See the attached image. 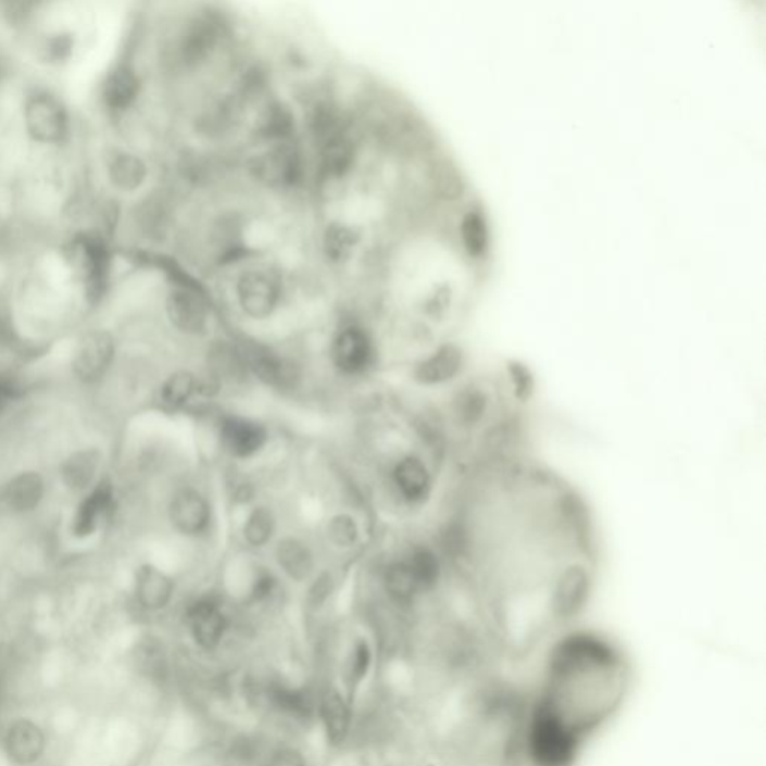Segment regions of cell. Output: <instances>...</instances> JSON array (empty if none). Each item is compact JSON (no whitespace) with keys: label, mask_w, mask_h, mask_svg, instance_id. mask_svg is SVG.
I'll return each mask as SVG.
<instances>
[{"label":"cell","mask_w":766,"mask_h":766,"mask_svg":"<svg viewBox=\"0 0 766 766\" xmlns=\"http://www.w3.org/2000/svg\"><path fill=\"white\" fill-rule=\"evenodd\" d=\"M137 79L128 71H122L116 77L111 79L109 86V98L111 104L123 106L128 105L137 93Z\"/></svg>","instance_id":"36"},{"label":"cell","mask_w":766,"mask_h":766,"mask_svg":"<svg viewBox=\"0 0 766 766\" xmlns=\"http://www.w3.org/2000/svg\"><path fill=\"white\" fill-rule=\"evenodd\" d=\"M331 359L336 367L344 375H361L367 371L372 363V341L361 328L343 329L332 343Z\"/></svg>","instance_id":"15"},{"label":"cell","mask_w":766,"mask_h":766,"mask_svg":"<svg viewBox=\"0 0 766 766\" xmlns=\"http://www.w3.org/2000/svg\"><path fill=\"white\" fill-rule=\"evenodd\" d=\"M511 380L518 399H529L530 392L533 391V379L524 365H511Z\"/></svg>","instance_id":"39"},{"label":"cell","mask_w":766,"mask_h":766,"mask_svg":"<svg viewBox=\"0 0 766 766\" xmlns=\"http://www.w3.org/2000/svg\"><path fill=\"white\" fill-rule=\"evenodd\" d=\"M166 311L174 327L186 335H200L208 327V307L201 293L178 289L171 293Z\"/></svg>","instance_id":"18"},{"label":"cell","mask_w":766,"mask_h":766,"mask_svg":"<svg viewBox=\"0 0 766 766\" xmlns=\"http://www.w3.org/2000/svg\"><path fill=\"white\" fill-rule=\"evenodd\" d=\"M462 238L468 255L481 256L488 248V229L484 214L479 210H470L464 214L462 222Z\"/></svg>","instance_id":"29"},{"label":"cell","mask_w":766,"mask_h":766,"mask_svg":"<svg viewBox=\"0 0 766 766\" xmlns=\"http://www.w3.org/2000/svg\"><path fill=\"white\" fill-rule=\"evenodd\" d=\"M406 563L411 567L419 591H430L439 585L440 577H442V563L431 548H414Z\"/></svg>","instance_id":"25"},{"label":"cell","mask_w":766,"mask_h":766,"mask_svg":"<svg viewBox=\"0 0 766 766\" xmlns=\"http://www.w3.org/2000/svg\"><path fill=\"white\" fill-rule=\"evenodd\" d=\"M258 766H313L311 757L300 745L293 742H276L269 745L267 753Z\"/></svg>","instance_id":"33"},{"label":"cell","mask_w":766,"mask_h":766,"mask_svg":"<svg viewBox=\"0 0 766 766\" xmlns=\"http://www.w3.org/2000/svg\"><path fill=\"white\" fill-rule=\"evenodd\" d=\"M277 589V578L272 572L262 569L258 572L250 587L249 601L252 603H264L273 598Z\"/></svg>","instance_id":"37"},{"label":"cell","mask_w":766,"mask_h":766,"mask_svg":"<svg viewBox=\"0 0 766 766\" xmlns=\"http://www.w3.org/2000/svg\"><path fill=\"white\" fill-rule=\"evenodd\" d=\"M256 169L262 177L269 178L272 181L291 185L300 176L299 153L292 147H280V149L269 153L268 156L261 159Z\"/></svg>","instance_id":"24"},{"label":"cell","mask_w":766,"mask_h":766,"mask_svg":"<svg viewBox=\"0 0 766 766\" xmlns=\"http://www.w3.org/2000/svg\"><path fill=\"white\" fill-rule=\"evenodd\" d=\"M3 752L15 766L37 764L47 749V737L41 726L29 718H17L3 733Z\"/></svg>","instance_id":"10"},{"label":"cell","mask_w":766,"mask_h":766,"mask_svg":"<svg viewBox=\"0 0 766 766\" xmlns=\"http://www.w3.org/2000/svg\"><path fill=\"white\" fill-rule=\"evenodd\" d=\"M359 233L349 226L336 224L325 234V252L332 261H344L351 256L352 250L359 244Z\"/></svg>","instance_id":"32"},{"label":"cell","mask_w":766,"mask_h":766,"mask_svg":"<svg viewBox=\"0 0 766 766\" xmlns=\"http://www.w3.org/2000/svg\"><path fill=\"white\" fill-rule=\"evenodd\" d=\"M385 590L388 597L399 605H409L420 593L411 567L406 562H397L387 567L384 575Z\"/></svg>","instance_id":"26"},{"label":"cell","mask_w":766,"mask_h":766,"mask_svg":"<svg viewBox=\"0 0 766 766\" xmlns=\"http://www.w3.org/2000/svg\"><path fill=\"white\" fill-rule=\"evenodd\" d=\"M221 440L226 451L236 459H249L267 443L264 426L243 416L229 415L221 420Z\"/></svg>","instance_id":"12"},{"label":"cell","mask_w":766,"mask_h":766,"mask_svg":"<svg viewBox=\"0 0 766 766\" xmlns=\"http://www.w3.org/2000/svg\"><path fill=\"white\" fill-rule=\"evenodd\" d=\"M274 529H276V519L273 512L265 506H258L250 512L244 524V538L252 547H264L272 541Z\"/></svg>","instance_id":"30"},{"label":"cell","mask_w":766,"mask_h":766,"mask_svg":"<svg viewBox=\"0 0 766 766\" xmlns=\"http://www.w3.org/2000/svg\"><path fill=\"white\" fill-rule=\"evenodd\" d=\"M394 482L407 502L420 503L431 493V475L423 460L404 456L394 468Z\"/></svg>","instance_id":"20"},{"label":"cell","mask_w":766,"mask_h":766,"mask_svg":"<svg viewBox=\"0 0 766 766\" xmlns=\"http://www.w3.org/2000/svg\"><path fill=\"white\" fill-rule=\"evenodd\" d=\"M50 481L46 472L23 467L0 482V510L13 518H30L46 505Z\"/></svg>","instance_id":"4"},{"label":"cell","mask_w":766,"mask_h":766,"mask_svg":"<svg viewBox=\"0 0 766 766\" xmlns=\"http://www.w3.org/2000/svg\"><path fill=\"white\" fill-rule=\"evenodd\" d=\"M237 292L241 309L253 319L272 315L279 303V285L265 273L244 274L238 281Z\"/></svg>","instance_id":"14"},{"label":"cell","mask_w":766,"mask_h":766,"mask_svg":"<svg viewBox=\"0 0 766 766\" xmlns=\"http://www.w3.org/2000/svg\"><path fill=\"white\" fill-rule=\"evenodd\" d=\"M375 668V649L367 638H356L349 649L343 666L344 692L349 700L353 702L356 690L371 677Z\"/></svg>","instance_id":"21"},{"label":"cell","mask_w":766,"mask_h":766,"mask_svg":"<svg viewBox=\"0 0 766 766\" xmlns=\"http://www.w3.org/2000/svg\"><path fill=\"white\" fill-rule=\"evenodd\" d=\"M331 577H329V575L327 574L321 575V577L316 579L315 585H313L311 587V590H309V606H311V608L313 610H319L321 606H323L324 603L327 602V599L329 598V594H331Z\"/></svg>","instance_id":"40"},{"label":"cell","mask_w":766,"mask_h":766,"mask_svg":"<svg viewBox=\"0 0 766 766\" xmlns=\"http://www.w3.org/2000/svg\"><path fill=\"white\" fill-rule=\"evenodd\" d=\"M198 392V379L190 372H174L159 388L158 402L166 412H178Z\"/></svg>","instance_id":"23"},{"label":"cell","mask_w":766,"mask_h":766,"mask_svg":"<svg viewBox=\"0 0 766 766\" xmlns=\"http://www.w3.org/2000/svg\"><path fill=\"white\" fill-rule=\"evenodd\" d=\"M133 666L138 674L150 685L159 689H166L173 678V663L168 650L161 639L145 637L133 649Z\"/></svg>","instance_id":"13"},{"label":"cell","mask_w":766,"mask_h":766,"mask_svg":"<svg viewBox=\"0 0 766 766\" xmlns=\"http://www.w3.org/2000/svg\"><path fill=\"white\" fill-rule=\"evenodd\" d=\"M216 46V34L208 22H196L183 39V58L189 65H200L212 54Z\"/></svg>","instance_id":"27"},{"label":"cell","mask_w":766,"mask_h":766,"mask_svg":"<svg viewBox=\"0 0 766 766\" xmlns=\"http://www.w3.org/2000/svg\"><path fill=\"white\" fill-rule=\"evenodd\" d=\"M353 154H355V150H353L352 142L348 138L341 137V135H335V137L329 138L324 147V169L327 171L329 176H343L351 168Z\"/></svg>","instance_id":"28"},{"label":"cell","mask_w":766,"mask_h":766,"mask_svg":"<svg viewBox=\"0 0 766 766\" xmlns=\"http://www.w3.org/2000/svg\"><path fill=\"white\" fill-rule=\"evenodd\" d=\"M491 404L493 399L488 388L476 384L466 385L452 400L455 423L464 428L478 427L490 415Z\"/></svg>","instance_id":"19"},{"label":"cell","mask_w":766,"mask_h":766,"mask_svg":"<svg viewBox=\"0 0 766 766\" xmlns=\"http://www.w3.org/2000/svg\"><path fill=\"white\" fill-rule=\"evenodd\" d=\"M121 512V494H118L117 484L111 476L105 475L87 491L81 498L74 500L70 515L66 519V535L75 543H91L101 538L110 529L111 524L116 522Z\"/></svg>","instance_id":"2"},{"label":"cell","mask_w":766,"mask_h":766,"mask_svg":"<svg viewBox=\"0 0 766 766\" xmlns=\"http://www.w3.org/2000/svg\"><path fill=\"white\" fill-rule=\"evenodd\" d=\"M463 364L462 349L452 343L443 344L438 351L432 352L430 356L416 365L414 379L426 387L447 384L460 375Z\"/></svg>","instance_id":"17"},{"label":"cell","mask_w":766,"mask_h":766,"mask_svg":"<svg viewBox=\"0 0 766 766\" xmlns=\"http://www.w3.org/2000/svg\"><path fill=\"white\" fill-rule=\"evenodd\" d=\"M169 519L174 529L185 536L204 535L212 523V507L209 500L192 488L177 491L169 503Z\"/></svg>","instance_id":"11"},{"label":"cell","mask_w":766,"mask_h":766,"mask_svg":"<svg viewBox=\"0 0 766 766\" xmlns=\"http://www.w3.org/2000/svg\"><path fill=\"white\" fill-rule=\"evenodd\" d=\"M117 364V343L106 329H90L75 341L70 359L74 382L86 390H102Z\"/></svg>","instance_id":"3"},{"label":"cell","mask_w":766,"mask_h":766,"mask_svg":"<svg viewBox=\"0 0 766 766\" xmlns=\"http://www.w3.org/2000/svg\"><path fill=\"white\" fill-rule=\"evenodd\" d=\"M293 121L291 111L281 104L269 105L258 121V134L265 138H285L291 135Z\"/></svg>","instance_id":"31"},{"label":"cell","mask_w":766,"mask_h":766,"mask_svg":"<svg viewBox=\"0 0 766 766\" xmlns=\"http://www.w3.org/2000/svg\"><path fill=\"white\" fill-rule=\"evenodd\" d=\"M317 721L325 741L332 750H343L351 742L355 730L353 702L336 685H325L317 692Z\"/></svg>","instance_id":"6"},{"label":"cell","mask_w":766,"mask_h":766,"mask_svg":"<svg viewBox=\"0 0 766 766\" xmlns=\"http://www.w3.org/2000/svg\"><path fill=\"white\" fill-rule=\"evenodd\" d=\"M174 579L153 563H142L135 569L134 602L145 613L156 614L168 608L174 599Z\"/></svg>","instance_id":"9"},{"label":"cell","mask_w":766,"mask_h":766,"mask_svg":"<svg viewBox=\"0 0 766 766\" xmlns=\"http://www.w3.org/2000/svg\"><path fill=\"white\" fill-rule=\"evenodd\" d=\"M55 475L63 493L81 498L106 475L105 452L98 443L77 444L59 460Z\"/></svg>","instance_id":"5"},{"label":"cell","mask_w":766,"mask_h":766,"mask_svg":"<svg viewBox=\"0 0 766 766\" xmlns=\"http://www.w3.org/2000/svg\"><path fill=\"white\" fill-rule=\"evenodd\" d=\"M591 590L590 570L585 565H569L560 572L551 590V613L560 621L570 620L585 608Z\"/></svg>","instance_id":"8"},{"label":"cell","mask_w":766,"mask_h":766,"mask_svg":"<svg viewBox=\"0 0 766 766\" xmlns=\"http://www.w3.org/2000/svg\"><path fill=\"white\" fill-rule=\"evenodd\" d=\"M626 666L610 642L590 633L562 639L524 718L523 748L536 766H567L608 720L626 689Z\"/></svg>","instance_id":"1"},{"label":"cell","mask_w":766,"mask_h":766,"mask_svg":"<svg viewBox=\"0 0 766 766\" xmlns=\"http://www.w3.org/2000/svg\"><path fill=\"white\" fill-rule=\"evenodd\" d=\"M25 392L18 376L11 372H0V418L25 397Z\"/></svg>","instance_id":"35"},{"label":"cell","mask_w":766,"mask_h":766,"mask_svg":"<svg viewBox=\"0 0 766 766\" xmlns=\"http://www.w3.org/2000/svg\"><path fill=\"white\" fill-rule=\"evenodd\" d=\"M276 557L281 570L293 581L301 582L311 577L313 566H315L311 548L296 538H285L284 541H280L277 545Z\"/></svg>","instance_id":"22"},{"label":"cell","mask_w":766,"mask_h":766,"mask_svg":"<svg viewBox=\"0 0 766 766\" xmlns=\"http://www.w3.org/2000/svg\"><path fill=\"white\" fill-rule=\"evenodd\" d=\"M190 639L202 653L213 654L224 645L229 632V617L219 599L202 597L190 603L185 614Z\"/></svg>","instance_id":"7"},{"label":"cell","mask_w":766,"mask_h":766,"mask_svg":"<svg viewBox=\"0 0 766 766\" xmlns=\"http://www.w3.org/2000/svg\"><path fill=\"white\" fill-rule=\"evenodd\" d=\"M240 355L244 364L248 365L250 371L255 373V376L260 377L262 382L267 384L268 387L276 388V390H292L297 385V380H299V372H297L296 365L279 359L267 349L253 347L246 349V352L240 353Z\"/></svg>","instance_id":"16"},{"label":"cell","mask_w":766,"mask_h":766,"mask_svg":"<svg viewBox=\"0 0 766 766\" xmlns=\"http://www.w3.org/2000/svg\"><path fill=\"white\" fill-rule=\"evenodd\" d=\"M116 171V178L125 188H135V186L140 185L146 174L145 165L135 158L121 159Z\"/></svg>","instance_id":"38"},{"label":"cell","mask_w":766,"mask_h":766,"mask_svg":"<svg viewBox=\"0 0 766 766\" xmlns=\"http://www.w3.org/2000/svg\"><path fill=\"white\" fill-rule=\"evenodd\" d=\"M359 526L351 515L340 514L328 523L329 541L339 548H349L359 539Z\"/></svg>","instance_id":"34"}]
</instances>
